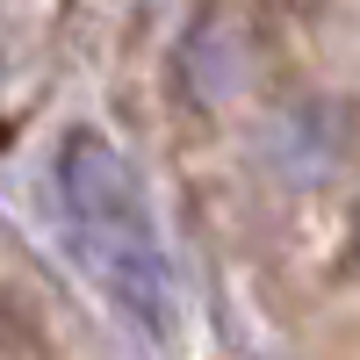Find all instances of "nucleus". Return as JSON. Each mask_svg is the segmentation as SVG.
Listing matches in <instances>:
<instances>
[{
	"mask_svg": "<svg viewBox=\"0 0 360 360\" xmlns=\"http://www.w3.org/2000/svg\"><path fill=\"white\" fill-rule=\"evenodd\" d=\"M58 180H65L72 238H79V252L94 259V274L108 281V295H123V310H137L144 324H166L173 274H166V252H159V231H152L137 173L115 159L101 137H72Z\"/></svg>",
	"mask_w": 360,
	"mask_h": 360,
	"instance_id": "nucleus-1",
	"label": "nucleus"
},
{
	"mask_svg": "<svg viewBox=\"0 0 360 360\" xmlns=\"http://www.w3.org/2000/svg\"><path fill=\"white\" fill-rule=\"evenodd\" d=\"M180 79H188V94L195 101H224L238 79H245V58H238V29L224 22V15H209L195 37H188V51H180Z\"/></svg>",
	"mask_w": 360,
	"mask_h": 360,
	"instance_id": "nucleus-2",
	"label": "nucleus"
},
{
	"mask_svg": "<svg viewBox=\"0 0 360 360\" xmlns=\"http://www.w3.org/2000/svg\"><path fill=\"white\" fill-rule=\"evenodd\" d=\"M332 152H339V137L317 123V115H295V123L281 130V159H303L295 173H324L332 166Z\"/></svg>",
	"mask_w": 360,
	"mask_h": 360,
	"instance_id": "nucleus-3",
	"label": "nucleus"
},
{
	"mask_svg": "<svg viewBox=\"0 0 360 360\" xmlns=\"http://www.w3.org/2000/svg\"><path fill=\"white\" fill-rule=\"evenodd\" d=\"M353 266H360V231H353Z\"/></svg>",
	"mask_w": 360,
	"mask_h": 360,
	"instance_id": "nucleus-4",
	"label": "nucleus"
}]
</instances>
